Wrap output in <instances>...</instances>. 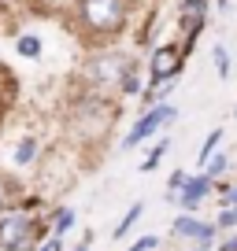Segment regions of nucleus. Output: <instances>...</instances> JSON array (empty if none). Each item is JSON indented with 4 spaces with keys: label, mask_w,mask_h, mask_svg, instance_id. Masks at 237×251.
Returning <instances> with one entry per match:
<instances>
[{
    "label": "nucleus",
    "mask_w": 237,
    "mask_h": 251,
    "mask_svg": "<svg viewBox=\"0 0 237 251\" xmlns=\"http://www.w3.org/2000/svg\"><path fill=\"white\" fill-rule=\"evenodd\" d=\"M71 23H74V33L82 37V45L89 48L111 45L134 23V0H74Z\"/></svg>",
    "instance_id": "1"
},
{
    "label": "nucleus",
    "mask_w": 237,
    "mask_h": 251,
    "mask_svg": "<svg viewBox=\"0 0 237 251\" xmlns=\"http://www.w3.org/2000/svg\"><path fill=\"white\" fill-rule=\"evenodd\" d=\"M137 63L134 52H122V48L100 45L86 55L82 63V89H93V93H118V81L122 74Z\"/></svg>",
    "instance_id": "2"
},
{
    "label": "nucleus",
    "mask_w": 237,
    "mask_h": 251,
    "mask_svg": "<svg viewBox=\"0 0 237 251\" xmlns=\"http://www.w3.org/2000/svg\"><path fill=\"white\" fill-rule=\"evenodd\" d=\"M52 236V226H48V214H30L23 207L0 214V251H15L19 244L26 240H45Z\"/></svg>",
    "instance_id": "3"
},
{
    "label": "nucleus",
    "mask_w": 237,
    "mask_h": 251,
    "mask_svg": "<svg viewBox=\"0 0 237 251\" xmlns=\"http://www.w3.org/2000/svg\"><path fill=\"white\" fill-rule=\"evenodd\" d=\"M174 122H178V107H174L171 100L152 103V107H145L141 115L134 118V126L126 129V137H122L118 151H134V148H141L145 141H152V137L167 133V126H174Z\"/></svg>",
    "instance_id": "4"
},
{
    "label": "nucleus",
    "mask_w": 237,
    "mask_h": 251,
    "mask_svg": "<svg viewBox=\"0 0 237 251\" xmlns=\"http://www.w3.org/2000/svg\"><path fill=\"white\" fill-rule=\"evenodd\" d=\"M185 59H189V48H185L182 41L152 45V52H148V85H163V81L182 78Z\"/></svg>",
    "instance_id": "5"
},
{
    "label": "nucleus",
    "mask_w": 237,
    "mask_h": 251,
    "mask_svg": "<svg viewBox=\"0 0 237 251\" xmlns=\"http://www.w3.org/2000/svg\"><path fill=\"white\" fill-rule=\"evenodd\" d=\"M171 236L174 240H185V244H215L219 240V226H215V222H204L200 214L182 211L171 222Z\"/></svg>",
    "instance_id": "6"
},
{
    "label": "nucleus",
    "mask_w": 237,
    "mask_h": 251,
    "mask_svg": "<svg viewBox=\"0 0 237 251\" xmlns=\"http://www.w3.org/2000/svg\"><path fill=\"white\" fill-rule=\"evenodd\" d=\"M219 192V181L211 177V174H204V170H197V174H189V181H185V188L178 192V207L182 211H189V214H197L200 207L207 203V200Z\"/></svg>",
    "instance_id": "7"
},
{
    "label": "nucleus",
    "mask_w": 237,
    "mask_h": 251,
    "mask_svg": "<svg viewBox=\"0 0 237 251\" xmlns=\"http://www.w3.org/2000/svg\"><path fill=\"white\" fill-rule=\"evenodd\" d=\"M37 159H41V137L37 133H19V141L11 144V166L15 170H30V166H37Z\"/></svg>",
    "instance_id": "8"
},
{
    "label": "nucleus",
    "mask_w": 237,
    "mask_h": 251,
    "mask_svg": "<svg viewBox=\"0 0 237 251\" xmlns=\"http://www.w3.org/2000/svg\"><path fill=\"white\" fill-rule=\"evenodd\" d=\"M19 203H23V185H19L8 170H0V214L15 211Z\"/></svg>",
    "instance_id": "9"
},
{
    "label": "nucleus",
    "mask_w": 237,
    "mask_h": 251,
    "mask_svg": "<svg viewBox=\"0 0 237 251\" xmlns=\"http://www.w3.org/2000/svg\"><path fill=\"white\" fill-rule=\"evenodd\" d=\"M148 89V78H141V59L130 67L126 74H122V81H118V93L115 96H122V100H130V96H137L141 100V93Z\"/></svg>",
    "instance_id": "10"
},
{
    "label": "nucleus",
    "mask_w": 237,
    "mask_h": 251,
    "mask_svg": "<svg viewBox=\"0 0 237 251\" xmlns=\"http://www.w3.org/2000/svg\"><path fill=\"white\" fill-rule=\"evenodd\" d=\"M74 222H78L74 207H52V211H48V226H52L56 236H67L74 229Z\"/></svg>",
    "instance_id": "11"
},
{
    "label": "nucleus",
    "mask_w": 237,
    "mask_h": 251,
    "mask_svg": "<svg viewBox=\"0 0 237 251\" xmlns=\"http://www.w3.org/2000/svg\"><path fill=\"white\" fill-rule=\"evenodd\" d=\"M141 214H145V203H141V200H137V203H130V207H126V214L118 218V226L111 229V240H126L130 229L137 226V218H141Z\"/></svg>",
    "instance_id": "12"
},
{
    "label": "nucleus",
    "mask_w": 237,
    "mask_h": 251,
    "mask_svg": "<svg viewBox=\"0 0 237 251\" xmlns=\"http://www.w3.org/2000/svg\"><path fill=\"white\" fill-rule=\"evenodd\" d=\"M211 67H215V74H219V81H230V74H234V55H230V48L222 45V41L211 48Z\"/></svg>",
    "instance_id": "13"
},
{
    "label": "nucleus",
    "mask_w": 237,
    "mask_h": 251,
    "mask_svg": "<svg viewBox=\"0 0 237 251\" xmlns=\"http://www.w3.org/2000/svg\"><path fill=\"white\" fill-rule=\"evenodd\" d=\"M15 52L23 55V59H41L45 41H41L37 33H19V37H15Z\"/></svg>",
    "instance_id": "14"
},
{
    "label": "nucleus",
    "mask_w": 237,
    "mask_h": 251,
    "mask_svg": "<svg viewBox=\"0 0 237 251\" xmlns=\"http://www.w3.org/2000/svg\"><path fill=\"white\" fill-rule=\"evenodd\" d=\"M167 151H171V137H159V141L148 148V155L141 159V166H137V170H141V174H152L159 163H163V155H167Z\"/></svg>",
    "instance_id": "15"
},
{
    "label": "nucleus",
    "mask_w": 237,
    "mask_h": 251,
    "mask_svg": "<svg viewBox=\"0 0 237 251\" xmlns=\"http://www.w3.org/2000/svg\"><path fill=\"white\" fill-rule=\"evenodd\" d=\"M222 137H226V129H222V126H219V129H211V133L204 137V144H200V155H197V163H200V166H204L207 159H211L215 151L222 148Z\"/></svg>",
    "instance_id": "16"
},
{
    "label": "nucleus",
    "mask_w": 237,
    "mask_h": 251,
    "mask_svg": "<svg viewBox=\"0 0 237 251\" xmlns=\"http://www.w3.org/2000/svg\"><path fill=\"white\" fill-rule=\"evenodd\" d=\"M204 174H211L215 181H222V177L230 174V151H222V148H219V151H215V155L204 163Z\"/></svg>",
    "instance_id": "17"
},
{
    "label": "nucleus",
    "mask_w": 237,
    "mask_h": 251,
    "mask_svg": "<svg viewBox=\"0 0 237 251\" xmlns=\"http://www.w3.org/2000/svg\"><path fill=\"white\" fill-rule=\"evenodd\" d=\"M215 226H219V233H234V229H237V207H219Z\"/></svg>",
    "instance_id": "18"
},
{
    "label": "nucleus",
    "mask_w": 237,
    "mask_h": 251,
    "mask_svg": "<svg viewBox=\"0 0 237 251\" xmlns=\"http://www.w3.org/2000/svg\"><path fill=\"white\" fill-rule=\"evenodd\" d=\"M219 207H237V181H219Z\"/></svg>",
    "instance_id": "19"
},
{
    "label": "nucleus",
    "mask_w": 237,
    "mask_h": 251,
    "mask_svg": "<svg viewBox=\"0 0 237 251\" xmlns=\"http://www.w3.org/2000/svg\"><path fill=\"white\" fill-rule=\"evenodd\" d=\"M130 251H159V236H156V233H145V236H137V240L130 244Z\"/></svg>",
    "instance_id": "20"
},
{
    "label": "nucleus",
    "mask_w": 237,
    "mask_h": 251,
    "mask_svg": "<svg viewBox=\"0 0 237 251\" xmlns=\"http://www.w3.org/2000/svg\"><path fill=\"white\" fill-rule=\"evenodd\" d=\"M189 174H193V170H174L171 177H167V192H182L185 181H189Z\"/></svg>",
    "instance_id": "21"
},
{
    "label": "nucleus",
    "mask_w": 237,
    "mask_h": 251,
    "mask_svg": "<svg viewBox=\"0 0 237 251\" xmlns=\"http://www.w3.org/2000/svg\"><path fill=\"white\" fill-rule=\"evenodd\" d=\"M215 251H237V229H234V233H219Z\"/></svg>",
    "instance_id": "22"
},
{
    "label": "nucleus",
    "mask_w": 237,
    "mask_h": 251,
    "mask_svg": "<svg viewBox=\"0 0 237 251\" xmlns=\"http://www.w3.org/2000/svg\"><path fill=\"white\" fill-rule=\"evenodd\" d=\"M215 0H178V11H207Z\"/></svg>",
    "instance_id": "23"
},
{
    "label": "nucleus",
    "mask_w": 237,
    "mask_h": 251,
    "mask_svg": "<svg viewBox=\"0 0 237 251\" xmlns=\"http://www.w3.org/2000/svg\"><path fill=\"white\" fill-rule=\"evenodd\" d=\"M37 251H67V248H63V236H56V233L45 236V240L37 244Z\"/></svg>",
    "instance_id": "24"
},
{
    "label": "nucleus",
    "mask_w": 237,
    "mask_h": 251,
    "mask_svg": "<svg viewBox=\"0 0 237 251\" xmlns=\"http://www.w3.org/2000/svg\"><path fill=\"white\" fill-rule=\"evenodd\" d=\"M89 244H93V240H89V236H82V240L74 244V251H89Z\"/></svg>",
    "instance_id": "25"
},
{
    "label": "nucleus",
    "mask_w": 237,
    "mask_h": 251,
    "mask_svg": "<svg viewBox=\"0 0 237 251\" xmlns=\"http://www.w3.org/2000/svg\"><path fill=\"white\" fill-rule=\"evenodd\" d=\"M189 251H215V244H189Z\"/></svg>",
    "instance_id": "26"
},
{
    "label": "nucleus",
    "mask_w": 237,
    "mask_h": 251,
    "mask_svg": "<svg viewBox=\"0 0 237 251\" xmlns=\"http://www.w3.org/2000/svg\"><path fill=\"white\" fill-rule=\"evenodd\" d=\"M15 251H37V240H26V244H19Z\"/></svg>",
    "instance_id": "27"
},
{
    "label": "nucleus",
    "mask_w": 237,
    "mask_h": 251,
    "mask_svg": "<svg viewBox=\"0 0 237 251\" xmlns=\"http://www.w3.org/2000/svg\"><path fill=\"white\" fill-rule=\"evenodd\" d=\"M230 4H234V0H215V8H219V11H230Z\"/></svg>",
    "instance_id": "28"
},
{
    "label": "nucleus",
    "mask_w": 237,
    "mask_h": 251,
    "mask_svg": "<svg viewBox=\"0 0 237 251\" xmlns=\"http://www.w3.org/2000/svg\"><path fill=\"white\" fill-rule=\"evenodd\" d=\"M234 118H237V107H234Z\"/></svg>",
    "instance_id": "29"
}]
</instances>
